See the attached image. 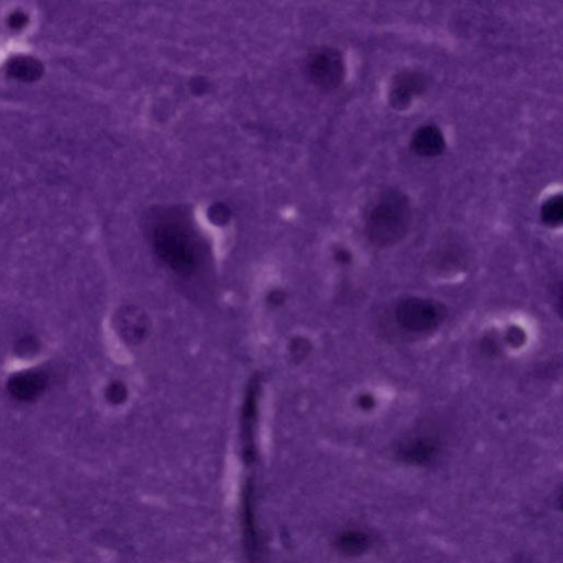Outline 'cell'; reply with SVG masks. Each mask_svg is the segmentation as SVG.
Returning a JSON list of instances; mask_svg holds the SVG:
<instances>
[{
  "label": "cell",
  "mask_w": 563,
  "mask_h": 563,
  "mask_svg": "<svg viewBox=\"0 0 563 563\" xmlns=\"http://www.w3.org/2000/svg\"><path fill=\"white\" fill-rule=\"evenodd\" d=\"M507 340L510 341V343H512L515 347L520 345L525 341L524 333L518 328L510 329L508 335H507Z\"/></svg>",
  "instance_id": "2e32d148"
},
{
  "label": "cell",
  "mask_w": 563,
  "mask_h": 563,
  "mask_svg": "<svg viewBox=\"0 0 563 563\" xmlns=\"http://www.w3.org/2000/svg\"><path fill=\"white\" fill-rule=\"evenodd\" d=\"M338 547L345 554L357 556L367 550L369 547V538L362 533H345L339 538Z\"/></svg>",
  "instance_id": "7c38bea8"
},
{
  "label": "cell",
  "mask_w": 563,
  "mask_h": 563,
  "mask_svg": "<svg viewBox=\"0 0 563 563\" xmlns=\"http://www.w3.org/2000/svg\"><path fill=\"white\" fill-rule=\"evenodd\" d=\"M305 67L309 79L323 91L338 89L345 79V61L340 52L333 48L318 47L311 50Z\"/></svg>",
  "instance_id": "277c9868"
},
{
  "label": "cell",
  "mask_w": 563,
  "mask_h": 563,
  "mask_svg": "<svg viewBox=\"0 0 563 563\" xmlns=\"http://www.w3.org/2000/svg\"><path fill=\"white\" fill-rule=\"evenodd\" d=\"M335 261L337 262L341 263V264H348V263L351 262V253L349 251L345 250V249H339L337 250L335 255Z\"/></svg>",
  "instance_id": "d6986e66"
},
{
  "label": "cell",
  "mask_w": 563,
  "mask_h": 563,
  "mask_svg": "<svg viewBox=\"0 0 563 563\" xmlns=\"http://www.w3.org/2000/svg\"><path fill=\"white\" fill-rule=\"evenodd\" d=\"M445 306L431 299L407 297L395 307V319L399 326L411 333H426L440 325L446 317Z\"/></svg>",
  "instance_id": "3957f363"
},
{
  "label": "cell",
  "mask_w": 563,
  "mask_h": 563,
  "mask_svg": "<svg viewBox=\"0 0 563 563\" xmlns=\"http://www.w3.org/2000/svg\"><path fill=\"white\" fill-rule=\"evenodd\" d=\"M428 87V79L418 71H403L393 79L389 89V104L396 111H405Z\"/></svg>",
  "instance_id": "5b68a950"
},
{
  "label": "cell",
  "mask_w": 563,
  "mask_h": 563,
  "mask_svg": "<svg viewBox=\"0 0 563 563\" xmlns=\"http://www.w3.org/2000/svg\"><path fill=\"white\" fill-rule=\"evenodd\" d=\"M411 225V207L402 191L386 189L367 204L364 231L367 239L377 247L397 245L406 237Z\"/></svg>",
  "instance_id": "7a4b0ae2"
},
{
  "label": "cell",
  "mask_w": 563,
  "mask_h": 563,
  "mask_svg": "<svg viewBox=\"0 0 563 563\" xmlns=\"http://www.w3.org/2000/svg\"><path fill=\"white\" fill-rule=\"evenodd\" d=\"M285 301V295L284 293H282L281 291H273L269 296V305H272V306H281L283 305Z\"/></svg>",
  "instance_id": "ac0fdd59"
},
{
  "label": "cell",
  "mask_w": 563,
  "mask_h": 563,
  "mask_svg": "<svg viewBox=\"0 0 563 563\" xmlns=\"http://www.w3.org/2000/svg\"><path fill=\"white\" fill-rule=\"evenodd\" d=\"M43 387V380L39 375L27 374L13 381L11 392L19 398L27 399L35 397Z\"/></svg>",
  "instance_id": "8fae6325"
},
{
  "label": "cell",
  "mask_w": 563,
  "mask_h": 563,
  "mask_svg": "<svg viewBox=\"0 0 563 563\" xmlns=\"http://www.w3.org/2000/svg\"><path fill=\"white\" fill-rule=\"evenodd\" d=\"M116 327L123 340L129 345H137L147 338L151 331V321L143 309L128 306L117 313Z\"/></svg>",
  "instance_id": "8992f818"
},
{
  "label": "cell",
  "mask_w": 563,
  "mask_h": 563,
  "mask_svg": "<svg viewBox=\"0 0 563 563\" xmlns=\"http://www.w3.org/2000/svg\"><path fill=\"white\" fill-rule=\"evenodd\" d=\"M411 149L425 157H438L446 149V140L436 126L427 125L418 128L411 137Z\"/></svg>",
  "instance_id": "ba28073f"
},
{
  "label": "cell",
  "mask_w": 563,
  "mask_h": 563,
  "mask_svg": "<svg viewBox=\"0 0 563 563\" xmlns=\"http://www.w3.org/2000/svg\"><path fill=\"white\" fill-rule=\"evenodd\" d=\"M439 445L436 439L428 435L408 436L399 443V458L411 464H426L436 457Z\"/></svg>",
  "instance_id": "52a82bcc"
},
{
  "label": "cell",
  "mask_w": 563,
  "mask_h": 563,
  "mask_svg": "<svg viewBox=\"0 0 563 563\" xmlns=\"http://www.w3.org/2000/svg\"><path fill=\"white\" fill-rule=\"evenodd\" d=\"M289 357L295 363L301 362L308 357L311 351V345L306 338L296 337L289 343Z\"/></svg>",
  "instance_id": "4fadbf2b"
},
{
  "label": "cell",
  "mask_w": 563,
  "mask_h": 563,
  "mask_svg": "<svg viewBox=\"0 0 563 563\" xmlns=\"http://www.w3.org/2000/svg\"><path fill=\"white\" fill-rule=\"evenodd\" d=\"M27 23L28 16L23 11H16V13H11L8 19V25L11 29H21V28L26 27Z\"/></svg>",
  "instance_id": "9a60e30c"
},
{
  "label": "cell",
  "mask_w": 563,
  "mask_h": 563,
  "mask_svg": "<svg viewBox=\"0 0 563 563\" xmlns=\"http://www.w3.org/2000/svg\"><path fill=\"white\" fill-rule=\"evenodd\" d=\"M106 395L111 404H123L128 397L127 387L121 382L113 383L108 386Z\"/></svg>",
  "instance_id": "5bb4252c"
},
{
  "label": "cell",
  "mask_w": 563,
  "mask_h": 563,
  "mask_svg": "<svg viewBox=\"0 0 563 563\" xmlns=\"http://www.w3.org/2000/svg\"><path fill=\"white\" fill-rule=\"evenodd\" d=\"M541 221L548 227H558L563 221V199L561 194L549 197L540 209Z\"/></svg>",
  "instance_id": "30bf717a"
},
{
  "label": "cell",
  "mask_w": 563,
  "mask_h": 563,
  "mask_svg": "<svg viewBox=\"0 0 563 563\" xmlns=\"http://www.w3.org/2000/svg\"><path fill=\"white\" fill-rule=\"evenodd\" d=\"M358 403L363 409L369 411V409L374 407L375 401L371 395L363 394L362 396H360V398H359Z\"/></svg>",
  "instance_id": "ffe728a7"
},
{
  "label": "cell",
  "mask_w": 563,
  "mask_h": 563,
  "mask_svg": "<svg viewBox=\"0 0 563 563\" xmlns=\"http://www.w3.org/2000/svg\"><path fill=\"white\" fill-rule=\"evenodd\" d=\"M45 67L39 60L35 57H13L8 63V73L15 79L23 82L38 81L43 75Z\"/></svg>",
  "instance_id": "9c48e42d"
},
{
  "label": "cell",
  "mask_w": 563,
  "mask_h": 563,
  "mask_svg": "<svg viewBox=\"0 0 563 563\" xmlns=\"http://www.w3.org/2000/svg\"><path fill=\"white\" fill-rule=\"evenodd\" d=\"M211 219L217 223H223L228 219V211H225L223 206L216 207L215 211H211Z\"/></svg>",
  "instance_id": "e0dca14e"
},
{
  "label": "cell",
  "mask_w": 563,
  "mask_h": 563,
  "mask_svg": "<svg viewBox=\"0 0 563 563\" xmlns=\"http://www.w3.org/2000/svg\"><path fill=\"white\" fill-rule=\"evenodd\" d=\"M152 245L157 257L177 274L191 275L201 259V245L179 213L165 211L153 225Z\"/></svg>",
  "instance_id": "6da1fadb"
}]
</instances>
